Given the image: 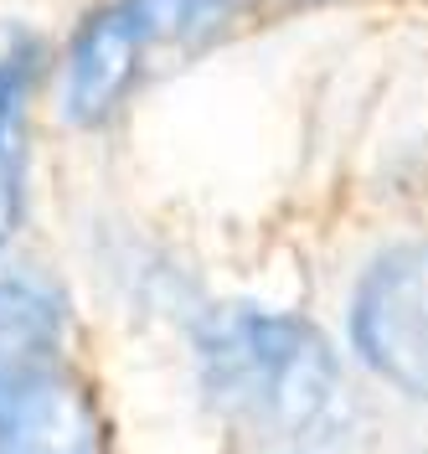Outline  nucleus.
Listing matches in <instances>:
<instances>
[{
	"label": "nucleus",
	"mask_w": 428,
	"mask_h": 454,
	"mask_svg": "<svg viewBox=\"0 0 428 454\" xmlns=\"http://www.w3.org/2000/svg\"><path fill=\"white\" fill-rule=\"evenodd\" d=\"M201 393L232 424L268 439H331L351 413L325 336L289 310L222 305L197 325Z\"/></svg>",
	"instance_id": "f257e3e1"
},
{
	"label": "nucleus",
	"mask_w": 428,
	"mask_h": 454,
	"mask_svg": "<svg viewBox=\"0 0 428 454\" xmlns=\"http://www.w3.org/2000/svg\"><path fill=\"white\" fill-rule=\"evenodd\" d=\"M263 11L268 0H104L62 57V119L109 124L140 88L222 47Z\"/></svg>",
	"instance_id": "f03ea898"
},
{
	"label": "nucleus",
	"mask_w": 428,
	"mask_h": 454,
	"mask_svg": "<svg viewBox=\"0 0 428 454\" xmlns=\"http://www.w3.org/2000/svg\"><path fill=\"white\" fill-rule=\"evenodd\" d=\"M0 454H104L93 397L58 362L0 367Z\"/></svg>",
	"instance_id": "20e7f679"
},
{
	"label": "nucleus",
	"mask_w": 428,
	"mask_h": 454,
	"mask_svg": "<svg viewBox=\"0 0 428 454\" xmlns=\"http://www.w3.org/2000/svg\"><path fill=\"white\" fill-rule=\"evenodd\" d=\"M67 336V300L31 274H0V367L58 362Z\"/></svg>",
	"instance_id": "423d86ee"
},
{
	"label": "nucleus",
	"mask_w": 428,
	"mask_h": 454,
	"mask_svg": "<svg viewBox=\"0 0 428 454\" xmlns=\"http://www.w3.org/2000/svg\"><path fill=\"white\" fill-rule=\"evenodd\" d=\"M346 325L362 367L428 403V238L371 258L351 289Z\"/></svg>",
	"instance_id": "7ed1b4c3"
},
{
	"label": "nucleus",
	"mask_w": 428,
	"mask_h": 454,
	"mask_svg": "<svg viewBox=\"0 0 428 454\" xmlns=\"http://www.w3.org/2000/svg\"><path fill=\"white\" fill-rule=\"evenodd\" d=\"M36 62L42 52L27 31H11L0 42V243L21 227V212H27V129Z\"/></svg>",
	"instance_id": "39448f33"
}]
</instances>
